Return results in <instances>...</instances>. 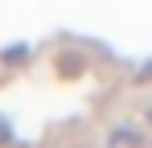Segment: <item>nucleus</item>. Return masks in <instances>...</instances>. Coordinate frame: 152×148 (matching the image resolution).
I'll return each instance as SVG.
<instances>
[{"label":"nucleus","instance_id":"1","mask_svg":"<svg viewBox=\"0 0 152 148\" xmlns=\"http://www.w3.org/2000/svg\"><path fill=\"white\" fill-rule=\"evenodd\" d=\"M140 148L144 144V136H140V132H136V127H119V132H115V140H111V148Z\"/></svg>","mask_w":152,"mask_h":148},{"label":"nucleus","instance_id":"2","mask_svg":"<svg viewBox=\"0 0 152 148\" xmlns=\"http://www.w3.org/2000/svg\"><path fill=\"white\" fill-rule=\"evenodd\" d=\"M148 119H152V111H148Z\"/></svg>","mask_w":152,"mask_h":148}]
</instances>
